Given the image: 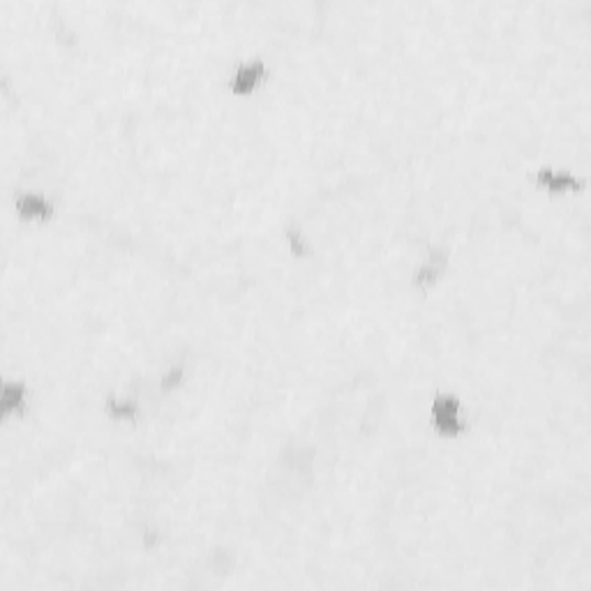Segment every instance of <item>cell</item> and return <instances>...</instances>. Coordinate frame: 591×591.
Here are the masks:
<instances>
[{"instance_id":"obj_4","label":"cell","mask_w":591,"mask_h":591,"mask_svg":"<svg viewBox=\"0 0 591 591\" xmlns=\"http://www.w3.org/2000/svg\"><path fill=\"white\" fill-rule=\"evenodd\" d=\"M450 270H453L450 249L442 243H430L425 245L412 272H409V285L416 291L430 293L442 287V282L450 276Z\"/></svg>"},{"instance_id":"obj_1","label":"cell","mask_w":591,"mask_h":591,"mask_svg":"<svg viewBox=\"0 0 591 591\" xmlns=\"http://www.w3.org/2000/svg\"><path fill=\"white\" fill-rule=\"evenodd\" d=\"M425 419L439 439L458 442L471 432V416L465 398L453 389H439L427 398Z\"/></svg>"},{"instance_id":"obj_9","label":"cell","mask_w":591,"mask_h":591,"mask_svg":"<svg viewBox=\"0 0 591 591\" xmlns=\"http://www.w3.org/2000/svg\"><path fill=\"white\" fill-rule=\"evenodd\" d=\"M282 241H285L289 257L296 261H308L314 255L312 236L308 232V226L301 222H296V220L287 222L282 226Z\"/></svg>"},{"instance_id":"obj_3","label":"cell","mask_w":591,"mask_h":591,"mask_svg":"<svg viewBox=\"0 0 591 591\" xmlns=\"http://www.w3.org/2000/svg\"><path fill=\"white\" fill-rule=\"evenodd\" d=\"M0 207H5L19 222L24 224H49L58 218L56 199L49 192L37 188H24L0 197Z\"/></svg>"},{"instance_id":"obj_8","label":"cell","mask_w":591,"mask_h":591,"mask_svg":"<svg viewBox=\"0 0 591 591\" xmlns=\"http://www.w3.org/2000/svg\"><path fill=\"white\" fill-rule=\"evenodd\" d=\"M190 381V366L183 358H174L167 366L157 372L155 377V398H167L178 393L180 389H186V383ZM153 398V400H155ZM150 400V402H153Z\"/></svg>"},{"instance_id":"obj_5","label":"cell","mask_w":591,"mask_h":591,"mask_svg":"<svg viewBox=\"0 0 591 591\" xmlns=\"http://www.w3.org/2000/svg\"><path fill=\"white\" fill-rule=\"evenodd\" d=\"M268 79H270V63L264 56L253 54V56H245L232 65V70H230V75H226L224 86H226V90H230V96L247 100V98H255L257 93H261Z\"/></svg>"},{"instance_id":"obj_6","label":"cell","mask_w":591,"mask_h":591,"mask_svg":"<svg viewBox=\"0 0 591 591\" xmlns=\"http://www.w3.org/2000/svg\"><path fill=\"white\" fill-rule=\"evenodd\" d=\"M33 406V386L24 377H0V421L26 419Z\"/></svg>"},{"instance_id":"obj_2","label":"cell","mask_w":591,"mask_h":591,"mask_svg":"<svg viewBox=\"0 0 591 591\" xmlns=\"http://www.w3.org/2000/svg\"><path fill=\"white\" fill-rule=\"evenodd\" d=\"M529 183L543 194L561 199L591 192V174L571 169L566 165L545 163L529 171Z\"/></svg>"},{"instance_id":"obj_7","label":"cell","mask_w":591,"mask_h":591,"mask_svg":"<svg viewBox=\"0 0 591 591\" xmlns=\"http://www.w3.org/2000/svg\"><path fill=\"white\" fill-rule=\"evenodd\" d=\"M146 414V400L132 391H111L102 400V416L113 425L134 427Z\"/></svg>"}]
</instances>
